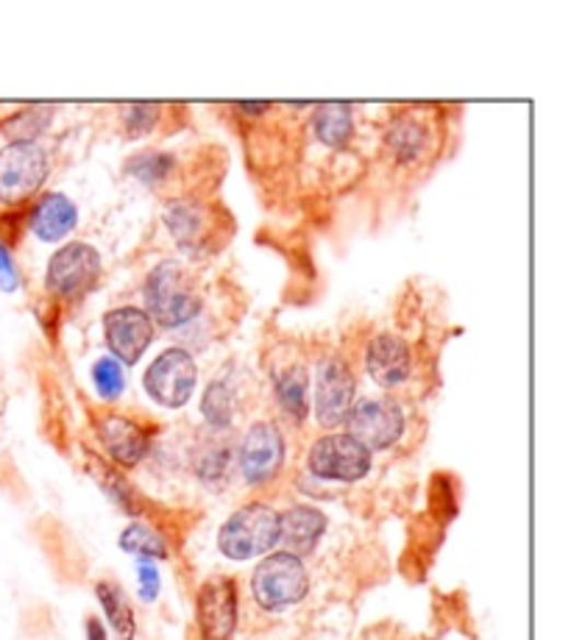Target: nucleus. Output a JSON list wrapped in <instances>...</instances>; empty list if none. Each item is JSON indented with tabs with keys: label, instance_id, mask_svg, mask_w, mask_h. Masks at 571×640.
<instances>
[{
	"label": "nucleus",
	"instance_id": "f257e3e1",
	"mask_svg": "<svg viewBox=\"0 0 571 640\" xmlns=\"http://www.w3.org/2000/svg\"><path fill=\"white\" fill-rule=\"evenodd\" d=\"M142 295H145L148 317L165 326V329H178V326L190 324L193 317L201 312V295L196 290V279L176 259H165L148 274Z\"/></svg>",
	"mask_w": 571,
	"mask_h": 640
},
{
	"label": "nucleus",
	"instance_id": "f03ea898",
	"mask_svg": "<svg viewBox=\"0 0 571 640\" xmlns=\"http://www.w3.org/2000/svg\"><path fill=\"white\" fill-rule=\"evenodd\" d=\"M279 540V512L268 504H243L218 532V549L234 562L268 555Z\"/></svg>",
	"mask_w": 571,
	"mask_h": 640
},
{
	"label": "nucleus",
	"instance_id": "7ed1b4c3",
	"mask_svg": "<svg viewBox=\"0 0 571 640\" xmlns=\"http://www.w3.org/2000/svg\"><path fill=\"white\" fill-rule=\"evenodd\" d=\"M310 591V573L302 557L277 551L268 555L252 573L254 602L268 613H284L304 602Z\"/></svg>",
	"mask_w": 571,
	"mask_h": 640
},
{
	"label": "nucleus",
	"instance_id": "20e7f679",
	"mask_svg": "<svg viewBox=\"0 0 571 640\" xmlns=\"http://www.w3.org/2000/svg\"><path fill=\"white\" fill-rule=\"evenodd\" d=\"M48 173V153L37 142H9L0 148V203L18 207L37 196Z\"/></svg>",
	"mask_w": 571,
	"mask_h": 640
},
{
	"label": "nucleus",
	"instance_id": "39448f33",
	"mask_svg": "<svg viewBox=\"0 0 571 640\" xmlns=\"http://www.w3.org/2000/svg\"><path fill=\"white\" fill-rule=\"evenodd\" d=\"M101 270H104V263L93 245L70 243L50 256L45 287L59 299H81L98 284Z\"/></svg>",
	"mask_w": 571,
	"mask_h": 640
},
{
	"label": "nucleus",
	"instance_id": "423d86ee",
	"mask_svg": "<svg viewBox=\"0 0 571 640\" xmlns=\"http://www.w3.org/2000/svg\"><path fill=\"white\" fill-rule=\"evenodd\" d=\"M145 393L160 407L178 409L193 398L198 382V365L187 348H167L145 371Z\"/></svg>",
	"mask_w": 571,
	"mask_h": 640
},
{
	"label": "nucleus",
	"instance_id": "0eeeda50",
	"mask_svg": "<svg viewBox=\"0 0 571 640\" xmlns=\"http://www.w3.org/2000/svg\"><path fill=\"white\" fill-rule=\"evenodd\" d=\"M371 452L351 434H324L310 449L307 465L326 482H360L371 470Z\"/></svg>",
	"mask_w": 571,
	"mask_h": 640
},
{
	"label": "nucleus",
	"instance_id": "6e6552de",
	"mask_svg": "<svg viewBox=\"0 0 571 640\" xmlns=\"http://www.w3.org/2000/svg\"><path fill=\"white\" fill-rule=\"evenodd\" d=\"M346 423H349V432L346 434H351L369 452L391 449L405 434V412L391 398H363V402H357Z\"/></svg>",
	"mask_w": 571,
	"mask_h": 640
},
{
	"label": "nucleus",
	"instance_id": "1a4fd4ad",
	"mask_svg": "<svg viewBox=\"0 0 571 640\" xmlns=\"http://www.w3.org/2000/svg\"><path fill=\"white\" fill-rule=\"evenodd\" d=\"M240 593L232 577H209L196 596V621L203 640H229L237 629Z\"/></svg>",
	"mask_w": 571,
	"mask_h": 640
},
{
	"label": "nucleus",
	"instance_id": "9d476101",
	"mask_svg": "<svg viewBox=\"0 0 571 640\" xmlns=\"http://www.w3.org/2000/svg\"><path fill=\"white\" fill-rule=\"evenodd\" d=\"M240 474L252 488L273 482L284 465V434L277 423L259 421L246 432L240 443Z\"/></svg>",
	"mask_w": 571,
	"mask_h": 640
},
{
	"label": "nucleus",
	"instance_id": "9b49d317",
	"mask_svg": "<svg viewBox=\"0 0 571 640\" xmlns=\"http://www.w3.org/2000/svg\"><path fill=\"white\" fill-rule=\"evenodd\" d=\"M357 379L340 357L321 360L315 373V415L321 427H340L354 407Z\"/></svg>",
	"mask_w": 571,
	"mask_h": 640
},
{
	"label": "nucleus",
	"instance_id": "f8f14e48",
	"mask_svg": "<svg viewBox=\"0 0 571 640\" xmlns=\"http://www.w3.org/2000/svg\"><path fill=\"white\" fill-rule=\"evenodd\" d=\"M104 335L120 365H137L154 340V321L140 306H117L104 315Z\"/></svg>",
	"mask_w": 571,
	"mask_h": 640
},
{
	"label": "nucleus",
	"instance_id": "ddd939ff",
	"mask_svg": "<svg viewBox=\"0 0 571 640\" xmlns=\"http://www.w3.org/2000/svg\"><path fill=\"white\" fill-rule=\"evenodd\" d=\"M165 226L187 254H207L215 240V218L198 201H173L165 207Z\"/></svg>",
	"mask_w": 571,
	"mask_h": 640
},
{
	"label": "nucleus",
	"instance_id": "4468645a",
	"mask_svg": "<svg viewBox=\"0 0 571 640\" xmlns=\"http://www.w3.org/2000/svg\"><path fill=\"white\" fill-rule=\"evenodd\" d=\"M98 440L104 452L124 468H135L151 449V438L145 429L124 415H106L98 423Z\"/></svg>",
	"mask_w": 571,
	"mask_h": 640
},
{
	"label": "nucleus",
	"instance_id": "2eb2a0df",
	"mask_svg": "<svg viewBox=\"0 0 571 640\" xmlns=\"http://www.w3.org/2000/svg\"><path fill=\"white\" fill-rule=\"evenodd\" d=\"M365 371L380 387H396L407 382L412 371L410 346L399 335H376L365 351Z\"/></svg>",
	"mask_w": 571,
	"mask_h": 640
},
{
	"label": "nucleus",
	"instance_id": "dca6fc26",
	"mask_svg": "<svg viewBox=\"0 0 571 640\" xmlns=\"http://www.w3.org/2000/svg\"><path fill=\"white\" fill-rule=\"evenodd\" d=\"M326 532V515L310 504L290 507L284 515H279V540L282 551L295 557H304L318 546L321 535Z\"/></svg>",
	"mask_w": 571,
	"mask_h": 640
},
{
	"label": "nucleus",
	"instance_id": "f3484780",
	"mask_svg": "<svg viewBox=\"0 0 571 640\" xmlns=\"http://www.w3.org/2000/svg\"><path fill=\"white\" fill-rule=\"evenodd\" d=\"M75 223H79V209L62 193H48V196L39 198L32 212V220H28L32 232L43 243H59V240H65L73 232Z\"/></svg>",
	"mask_w": 571,
	"mask_h": 640
},
{
	"label": "nucleus",
	"instance_id": "a211bd4d",
	"mask_svg": "<svg viewBox=\"0 0 571 640\" xmlns=\"http://www.w3.org/2000/svg\"><path fill=\"white\" fill-rule=\"evenodd\" d=\"M234 465V445L226 432L209 429L207 438L198 440L196 449V474L207 488H223L229 482Z\"/></svg>",
	"mask_w": 571,
	"mask_h": 640
},
{
	"label": "nucleus",
	"instance_id": "6ab92c4d",
	"mask_svg": "<svg viewBox=\"0 0 571 640\" xmlns=\"http://www.w3.org/2000/svg\"><path fill=\"white\" fill-rule=\"evenodd\" d=\"M273 391H277L279 409L284 415H290L295 423H302L310 415V376L304 365H290L273 382Z\"/></svg>",
	"mask_w": 571,
	"mask_h": 640
},
{
	"label": "nucleus",
	"instance_id": "aec40b11",
	"mask_svg": "<svg viewBox=\"0 0 571 640\" xmlns=\"http://www.w3.org/2000/svg\"><path fill=\"white\" fill-rule=\"evenodd\" d=\"M95 596H98L101 607H104V616L109 621V627L115 629V635L120 640H135L137 635V618L131 610L129 596L124 593V587L112 580H101L95 585Z\"/></svg>",
	"mask_w": 571,
	"mask_h": 640
},
{
	"label": "nucleus",
	"instance_id": "412c9836",
	"mask_svg": "<svg viewBox=\"0 0 571 640\" xmlns=\"http://www.w3.org/2000/svg\"><path fill=\"white\" fill-rule=\"evenodd\" d=\"M427 142H430V131L418 117L401 115L396 120H391V128H387V146L396 153L399 162H412L424 153Z\"/></svg>",
	"mask_w": 571,
	"mask_h": 640
},
{
	"label": "nucleus",
	"instance_id": "4be33fe9",
	"mask_svg": "<svg viewBox=\"0 0 571 640\" xmlns=\"http://www.w3.org/2000/svg\"><path fill=\"white\" fill-rule=\"evenodd\" d=\"M354 120H351V106L346 104H324L315 112V137L329 148H343L351 140Z\"/></svg>",
	"mask_w": 571,
	"mask_h": 640
},
{
	"label": "nucleus",
	"instance_id": "5701e85b",
	"mask_svg": "<svg viewBox=\"0 0 571 640\" xmlns=\"http://www.w3.org/2000/svg\"><path fill=\"white\" fill-rule=\"evenodd\" d=\"M201 412L209 429H215V432H229V427H232V421H234V396H232V387H229L223 379H218V382H212L207 387L203 402H201Z\"/></svg>",
	"mask_w": 571,
	"mask_h": 640
},
{
	"label": "nucleus",
	"instance_id": "b1692460",
	"mask_svg": "<svg viewBox=\"0 0 571 640\" xmlns=\"http://www.w3.org/2000/svg\"><path fill=\"white\" fill-rule=\"evenodd\" d=\"M120 549L129 551V555L140 557V560H165L167 557V543L154 526L148 524H131L126 526L124 535H120Z\"/></svg>",
	"mask_w": 571,
	"mask_h": 640
},
{
	"label": "nucleus",
	"instance_id": "393cba45",
	"mask_svg": "<svg viewBox=\"0 0 571 640\" xmlns=\"http://www.w3.org/2000/svg\"><path fill=\"white\" fill-rule=\"evenodd\" d=\"M50 117H54V106H28V109L9 117L0 126V131L12 142H34V137H39L48 128Z\"/></svg>",
	"mask_w": 571,
	"mask_h": 640
},
{
	"label": "nucleus",
	"instance_id": "a878e982",
	"mask_svg": "<svg viewBox=\"0 0 571 640\" xmlns=\"http://www.w3.org/2000/svg\"><path fill=\"white\" fill-rule=\"evenodd\" d=\"M126 171L140 178L145 187H160L167 173L173 171V156H167V153H140L126 165Z\"/></svg>",
	"mask_w": 571,
	"mask_h": 640
},
{
	"label": "nucleus",
	"instance_id": "bb28decb",
	"mask_svg": "<svg viewBox=\"0 0 571 640\" xmlns=\"http://www.w3.org/2000/svg\"><path fill=\"white\" fill-rule=\"evenodd\" d=\"M93 379L95 387H98V396L106 402H115L126 387V373L124 365L115 360V357H101L93 365Z\"/></svg>",
	"mask_w": 571,
	"mask_h": 640
},
{
	"label": "nucleus",
	"instance_id": "cd10ccee",
	"mask_svg": "<svg viewBox=\"0 0 571 640\" xmlns=\"http://www.w3.org/2000/svg\"><path fill=\"white\" fill-rule=\"evenodd\" d=\"M124 123L129 135H148L160 123V106L156 104H129L124 106Z\"/></svg>",
	"mask_w": 571,
	"mask_h": 640
},
{
	"label": "nucleus",
	"instance_id": "c85d7f7f",
	"mask_svg": "<svg viewBox=\"0 0 571 640\" xmlns=\"http://www.w3.org/2000/svg\"><path fill=\"white\" fill-rule=\"evenodd\" d=\"M18 287H20L18 263H14L9 245L0 240V290H3V293H14Z\"/></svg>",
	"mask_w": 571,
	"mask_h": 640
},
{
	"label": "nucleus",
	"instance_id": "c756f323",
	"mask_svg": "<svg viewBox=\"0 0 571 640\" xmlns=\"http://www.w3.org/2000/svg\"><path fill=\"white\" fill-rule=\"evenodd\" d=\"M137 577H140V596L142 602H156V596H160V571H156V566L151 560H140V566H137Z\"/></svg>",
	"mask_w": 571,
	"mask_h": 640
},
{
	"label": "nucleus",
	"instance_id": "7c9ffc66",
	"mask_svg": "<svg viewBox=\"0 0 571 640\" xmlns=\"http://www.w3.org/2000/svg\"><path fill=\"white\" fill-rule=\"evenodd\" d=\"M86 640H106V629L101 618H86Z\"/></svg>",
	"mask_w": 571,
	"mask_h": 640
},
{
	"label": "nucleus",
	"instance_id": "2f4dec72",
	"mask_svg": "<svg viewBox=\"0 0 571 640\" xmlns=\"http://www.w3.org/2000/svg\"><path fill=\"white\" fill-rule=\"evenodd\" d=\"M237 109L240 112H248V115H263V112H268L270 109V104L268 101H263V104H237Z\"/></svg>",
	"mask_w": 571,
	"mask_h": 640
}]
</instances>
